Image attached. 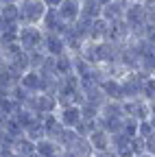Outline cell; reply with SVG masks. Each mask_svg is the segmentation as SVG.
Wrapping results in <instances>:
<instances>
[{
  "instance_id": "cell-15",
  "label": "cell",
  "mask_w": 155,
  "mask_h": 157,
  "mask_svg": "<svg viewBox=\"0 0 155 157\" xmlns=\"http://www.w3.org/2000/svg\"><path fill=\"white\" fill-rule=\"evenodd\" d=\"M138 129H140V122L133 120V118H125V124H122V135H127L129 140H133V137H138Z\"/></svg>"
},
{
  "instance_id": "cell-1",
  "label": "cell",
  "mask_w": 155,
  "mask_h": 157,
  "mask_svg": "<svg viewBox=\"0 0 155 157\" xmlns=\"http://www.w3.org/2000/svg\"><path fill=\"white\" fill-rule=\"evenodd\" d=\"M17 9H20V26H40L48 11L44 0H20Z\"/></svg>"
},
{
  "instance_id": "cell-16",
  "label": "cell",
  "mask_w": 155,
  "mask_h": 157,
  "mask_svg": "<svg viewBox=\"0 0 155 157\" xmlns=\"http://www.w3.org/2000/svg\"><path fill=\"white\" fill-rule=\"evenodd\" d=\"M142 98L146 103H155V76H149L142 87Z\"/></svg>"
},
{
  "instance_id": "cell-9",
  "label": "cell",
  "mask_w": 155,
  "mask_h": 157,
  "mask_svg": "<svg viewBox=\"0 0 155 157\" xmlns=\"http://www.w3.org/2000/svg\"><path fill=\"white\" fill-rule=\"evenodd\" d=\"M20 87H24L29 94H40L44 90V78H42V74L37 70H29L20 78Z\"/></svg>"
},
{
  "instance_id": "cell-21",
  "label": "cell",
  "mask_w": 155,
  "mask_h": 157,
  "mask_svg": "<svg viewBox=\"0 0 155 157\" xmlns=\"http://www.w3.org/2000/svg\"><path fill=\"white\" fill-rule=\"evenodd\" d=\"M153 76H155V74H153Z\"/></svg>"
},
{
  "instance_id": "cell-3",
  "label": "cell",
  "mask_w": 155,
  "mask_h": 157,
  "mask_svg": "<svg viewBox=\"0 0 155 157\" xmlns=\"http://www.w3.org/2000/svg\"><path fill=\"white\" fill-rule=\"evenodd\" d=\"M55 116L59 118V122L64 124V129H76L83 122L79 105H59V109L55 111Z\"/></svg>"
},
{
  "instance_id": "cell-2",
  "label": "cell",
  "mask_w": 155,
  "mask_h": 157,
  "mask_svg": "<svg viewBox=\"0 0 155 157\" xmlns=\"http://www.w3.org/2000/svg\"><path fill=\"white\" fill-rule=\"evenodd\" d=\"M17 44L24 52L40 50L44 46V31L40 26H20L17 31Z\"/></svg>"
},
{
  "instance_id": "cell-6",
  "label": "cell",
  "mask_w": 155,
  "mask_h": 157,
  "mask_svg": "<svg viewBox=\"0 0 155 157\" xmlns=\"http://www.w3.org/2000/svg\"><path fill=\"white\" fill-rule=\"evenodd\" d=\"M40 29H42L44 33H55V35H64V33L68 31V24L64 22L61 17H59V13H57V9H48V11H46V15H44V20H42V24H40Z\"/></svg>"
},
{
  "instance_id": "cell-4",
  "label": "cell",
  "mask_w": 155,
  "mask_h": 157,
  "mask_svg": "<svg viewBox=\"0 0 155 157\" xmlns=\"http://www.w3.org/2000/svg\"><path fill=\"white\" fill-rule=\"evenodd\" d=\"M81 9H83L81 0H64V2L57 7V13H59V17L68 26H72L81 20Z\"/></svg>"
},
{
  "instance_id": "cell-7",
  "label": "cell",
  "mask_w": 155,
  "mask_h": 157,
  "mask_svg": "<svg viewBox=\"0 0 155 157\" xmlns=\"http://www.w3.org/2000/svg\"><path fill=\"white\" fill-rule=\"evenodd\" d=\"M87 142H90V146H92V151H94V155L96 153H109L111 151V135L105 131V129H94L90 135H87ZM114 153V151H111Z\"/></svg>"
},
{
  "instance_id": "cell-12",
  "label": "cell",
  "mask_w": 155,
  "mask_h": 157,
  "mask_svg": "<svg viewBox=\"0 0 155 157\" xmlns=\"http://www.w3.org/2000/svg\"><path fill=\"white\" fill-rule=\"evenodd\" d=\"M35 155L37 157H59L61 155V148H59V144H57L55 140L44 137V140H40V142L35 144Z\"/></svg>"
},
{
  "instance_id": "cell-14",
  "label": "cell",
  "mask_w": 155,
  "mask_h": 157,
  "mask_svg": "<svg viewBox=\"0 0 155 157\" xmlns=\"http://www.w3.org/2000/svg\"><path fill=\"white\" fill-rule=\"evenodd\" d=\"M0 17L9 24H20V9H17V5H2L0 7Z\"/></svg>"
},
{
  "instance_id": "cell-19",
  "label": "cell",
  "mask_w": 155,
  "mask_h": 157,
  "mask_svg": "<svg viewBox=\"0 0 155 157\" xmlns=\"http://www.w3.org/2000/svg\"><path fill=\"white\" fill-rule=\"evenodd\" d=\"M20 0H0V5H17Z\"/></svg>"
},
{
  "instance_id": "cell-8",
  "label": "cell",
  "mask_w": 155,
  "mask_h": 157,
  "mask_svg": "<svg viewBox=\"0 0 155 157\" xmlns=\"http://www.w3.org/2000/svg\"><path fill=\"white\" fill-rule=\"evenodd\" d=\"M125 11H127V5H125V2H120V0H111L109 5L103 7L101 17L105 20V22L114 24V22H120V20H125Z\"/></svg>"
},
{
  "instance_id": "cell-10",
  "label": "cell",
  "mask_w": 155,
  "mask_h": 157,
  "mask_svg": "<svg viewBox=\"0 0 155 157\" xmlns=\"http://www.w3.org/2000/svg\"><path fill=\"white\" fill-rule=\"evenodd\" d=\"M107 33H109V22H105L103 17H99V20H94V22L90 24L87 42H94V44L107 42Z\"/></svg>"
},
{
  "instance_id": "cell-20",
  "label": "cell",
  "mask_w": 155,
  "mask_h": 157,
  "mask_svg": "<svg viewBox=\"0 0 155 157\" xmlns=\"http://www.w3.org/2000/svg\"><path fill=\"white\" fill-rule=\"evenodd\" d=\"M138 157H153V155H149V153H142V155H138Z\"/></svg>"
},
{
  "instance_id": "cell-5",
  "label": "cell",
  "mask_w": 155,
  "mask_h": 157,
  "mask_svg": "<svg viewBox=\"0 0 155 157\" xmlns=\"http://www.w3.org/2000/svg\"><path fill=\"white\" fill-rule=\"evenodd\" d=\"M44 52L48 57H61V55H68V46H66V39L64 35H55V33H44Z\"/></svg>"
},
{
  "instance_id": "cell-18",
  "label": "cell",
  "mask_w": 155,
  "mask_h": 157,
  "mask_svg": "<svg viewBox=\"0 0 155 157\" xmlns=\"http://www.w3.org/2000/svg\"><path fill=\"white\" fill-rule=\"evenodd\" d=\"M44 2H46V7H48V9H57V7L64 2V0H44Z\"/></svg>"
},
{
  "instance_id": "cell-17",
  "label": "cell",
  "mask_w": 155,
  "mask_h": 157,
  "mask_svg": "<svg viewBox=\"0 0 155 157\" xmlns=\"http://www.w3.org/2000/svg\"><path fill=\"white\" fill-rule=\"evenodd\" d=\"M155 135V124L151 120H142L140 122V129H138V137H142V140H149V137Z\"/></svg>"
},
{
  "instance_id": "cell-13",
  "label": "cell",
  "mask_w": 155,
  "mask_h": 157,
  "mask_svg": "<svg viewBox=\"0 0 155 157\" xmlns=\"http://www.w3.org/2000/svg\"><path fill=\"white\" fill-rule=\"evenodd\" d=\"M11 151H13V155L31 157V155H35V142H31L26 135H22V137H17V140H13Z\"/></svg>"
},
{
  "instance_id": "cell-11",
  "label": "cell",
  "mask_w": 155,
  "mask_h": 157,
  "mask_svg": "<svg viewBox=\"0 0 155 157\" xmlns=\"http://www.w3.org/2000/svg\"><path fill=\"white\" fill-rule=\"evenodd\" d=\"M42 122H44V133H46V137L57 142V137L64 133V124L59 122V118H57L55 113H50V116H44V118H42Z\"/></svg>"
}]
</instances>
